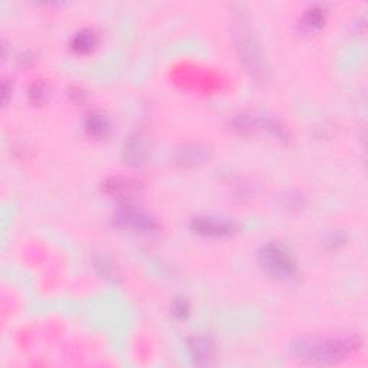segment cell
<instances>
[{
	"label": "cell",
	"mask_w": 368,
	"mask_h": 368,
	"mask_svg": "<svg viewBox=\"0 0 368 368\" xmlns=\"http://www.w3.org/2000/svg\"><path fill=\"white\" fill-rule=\"evenodd\" d=\"M325 22V10L322 8H311L301 19V26L306 32H314L322 28Z\"/></svg>",
	"instance_id": "7c38bea8"
},
{
	"label": "cell",
	"mask_w": 368,
	"mask_h": 368,
	"mask_svg": "<svg viewBox=\"0 0 368 368\" xmlns=\"http://www.w3.org/2000/svg\"><path fill=\"white\" fill-rule=\"evenodd\" d=\"M345 241H347V234H344L342 232L335 230V232H331V233H328V234L325 236L324 243H325L326 248H329V249H337V248L342 246V245L345 243Z\"/></svg>",
	"instance_id": "2e32d148"
},
{
	"label": "cell",
	"mask_w": 368,
	"mask_h": 368,
	"mask_svg": "<svg viewBox=\"0 0 368 368\" xmlns=\"http://www.w3.org/2000/svg\"><path fill=\"white\" fill-rule=\"evenodd\" d=\"M97 268H100L101 270V275H104V278L107 279H114V268L111 264H108L105 259H100L97 262Z\"/></svg>",
	"instance_id": "e0dca14e"
},
{
	"label": "cell",
	"mask_w": 368,
	"mask_h": 368,
	"mask_svg": "<svg viewBox=\"0 0 368 368\" xmlns=\"http://www.w3.org/2000/svg\"><path fill=\"white\" fill-rule=\"evenodd\" d=\"M113 223L117 228L137 232V233H153L158 228L156 219L130 203H122L113 214Z\"/></svg>",
	"instance_id": "277c9868"
},
{
	"label": "cell",
	"mask_w": 368,
	"mask_h": 368,
	"mask_svg": "<svg viewBox=\"0 0 368 368\" xmlns=\"http://www.w3.org/2000/svg\"><path fill=\"white\" fill-rule=\"evenodd\" d=\"M257 264L272 278L289 279L297 273L292 255L279 243L269 242L257 252Z\"/></svg>",
	"instance_id": "3957f363"
},
{
	"label": "cell",
	"mask_w": 368,
	"mask_h": 368,
	"mask_svg": "<svg viewBox=\"0 0 368 368\" xmlns=\"http://www.w3.org/2000/svg\"><path fill=\"white\" fill-rule=\"evenodd\" d=\"M190 314V304L186 298L177 297L172 304V315L176 320H186Z\"/></svg>",
	"instance_id": "5bb4252c"
},
{
	"label": "cell",
	"mask_w": 368,
	"mask_h": 368,
	"mask_svg": "<svg viewBox=\"0 0 368 368\" xmlns=\"http://www.w3.org/2000/svg\"><path fill=\"white\" fill-rule=\"evenodd\" d=\"M209 158V149L203 144H184L176 150L174 161L183 167H192L205 163Z\"/></svg>",
	"instance_id": "8992f818"
},
{
	"label": "cell",
	"mask_w": 368,
	"mask_h": 368,
	"mask_svg": "<svg viewBox=\"0 0 368 368\" xmlns=\"http://www.w3.org/2000/svg\"><path fill=\"white\" fill-rule=\"evenodd\" d=\"M236 45L239 57L243 61L252 78H255L256 82H266L269 75L266 59L264 57L259 42H257L256 36L252 33L245 21H241L237 25Z\"/></svg>",
	"instance_id": "7a4b0ae2"
},
{
	"label": "cell",
	"mask_w": 368,
	"mask_h": 368,
	"mask_svg": "<svg viewBox=\"0 0 368 368\" xmlns=\"http://www.w3.org/2000/svg\"><path fill=\"white\" fill-rule=\"evenodd\" d=\"M189 354L194 364L209 365L214 360V342L209 337H193L187 342Z\"/></svg>",
	"instance_id": "52a82bcc"
},
{
	"label": "cell",
	"mask_w": 368,
	"mask_h": 368,
	"mask_svg": "<svg viewBox=\"0 0 368 368\" xmlns=\"http://www.w3.org/2000/svg\"><path fill=\"white\" fill-rule=\"evenodd\" d=\"M124 158L128 164L141 165L145 163L149 157V150H147L145 141L140 136H131L124 142Z\"/></svg>",
	"instance_id": "9c48e42d"
},
{
	"label": "cell",
	"mask_w": 368,
	"mask_h": 368,
	"mask_svg": "<svg viewBox=\"0 0 368 368\" xmlns=\"http://www.w3.org/2000/svg\"><path fill=\"white\" fill-rule=\"evenodd\" d=\"M104 190L107 194L120 199L124 201V203H127L128 199L134 197V194L140 192V183L134 180L114 177V178H109L104 184Z\"/></svg>",
	"instance_id": "ba28073f"
},
{
	"label": "cell",
	"mask_w": 368,
	"mask_h": 368,
	"mask_svg": "<svg viewBox=\"0 0 368 368\" xmlns=\"http://www.w3.org/2000/svg\"><path fill=\"white\" fill-rule=\"evenodd\" d=\"M282 203H284V206L285 208H288L289 210H301V209H304L305 208V205H306V200H305V197L302 196V194H300V193H292V192H289V193H286L284 197H282Z\"/></svg>",
	"instance_id": "9a60e30c"
},
{
	"label": "cell",
	"mask_w": 368,
	"mask_h": 368,
	"mask_svg": "<svg viewBox=\"0 0 368 368\" xmlns=\"http://www.w3.org/2000/svg\"><path fill=\"white\" fill-rule=\"evenodd\" d=\"M85 130L89 136L101 138L108 136L109 130H111V124H109L108 118L104 114L91 113L85 118Z\"/></svg>",
	"instance_id": "30bf717a"
},
{
	"label": "cell",
	"mask_w": 368,
	"mask_h": 368,
	"mask_svg": "<svg viewBox=\"0 0 368 368\" xmlns=\"http://www.w3.org/2000/svg\"><path fill=\"white\" fill-rule=\"evenodd\" d=\"M358 347L360 340L354 335L302 338L291 345V354L306 364L331 365L345 360Z\"/></svg>",
	"instance_id": "6da1fadb"
},
{
	"label": "cell",
	"mask_w": 368,
	"mask_h": 368,
	"mask_svg": "<svg viewBox=\"0 0 368 368\" xmlns=\"http://www.w3.org/2000/svg\"><path fill=\"white\" fill-rule=\"evenodd\" d=\"M28 95H29V101L35 105H41L45 104L48 101L49 97V89L48 85L38 81V82H33L28 91Z\"/></svg>",
	"instance_id": "4fadbf2b"
},
{
	"label": "cell",
	"mask_w": 368,
	"mask_h": 368,
	"mask_svg": "<svg viewBox=\"0 0 368 368\" xmlns=\"http://www.w3.org/2000/svg\"><path fill=\"white\" fill-rule=\"evenodd\" d=\"M190 228L199 234L210 237H226L237 230L236 223L232 222V220L212 214H201L193 217Z\"/></svg>",
	"instance_id": "5b68a950"
},
{
	"label": "cell",
	"mask_w": 368,
	"mask_h": 368,
	"mask_svg": "<svg viewBox=\"0 0 368 368\" xmlns=\"http://www.w3.org/2000/svg\"><path fill=\"white\" fill-rule=\"evenodd\" d=\"M97 45V35L89 30V29H82L73 35V38L71 41V48L73 52L85 55L89 53Z\"/></svg>",
	"instance_id": "8fae6325"
}]
</instances>
